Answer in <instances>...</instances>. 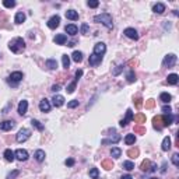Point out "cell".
<instances>
[{
	"instance_id": "1",
	"label": "cell",
	"mask_w": 179,
	"mask_h": 179,
	"mask_svg": "<svg viewBox=\"0 0 179 179\" xmlns=\"http://www.w3.org/2000/svg\"><path fill=\"white\" fill-rule=\"evenodd\" d=\"M94 21L95 23H101L104 24L108 29H112L113 28V20H112V15L109 13H102V14H98L94 17Z\"/></svg>"
},
{
	"instance_id": "2",
	"label": "cell",
	"mask_w": 179,
	"mask_h": 179,
	"mask_svg": "<svg viewBox=\"0 0 179 179\" xmlns=\"http://www.w3.org/2000/svg\"><path fill=\"white\" fill-rule=\"evenodd\" d=\"M10 51L14 52V53H20L25 49V42H24L23 38H14L13 41H10L9 43Z\"/></svg>"
},
{
	"instance_id": "3",
	"label": "cell",
	"mask_w": 179,
	"mask_h": 179,
	"mask_svg": "<svg viewBox=\"0 0 179 179\" xmlns=\"http://www.w3.org/2000/svg\"><path fill=\"white\" fill-rule=\"evenodd\" d=\"M29 136H31V130L27 127H23L21 130H20L18 133H17V136H15V140L18 143H24L27 141L28 138H29Z\"/></svg>"
},
{
	"instance_id": "4",
	"label": "cell",
	"mask_w": 179,
	"mask_h": 179,
	"mask_svg": "<svg viewBox=\"0 0 179 179\" xmlns=\"http://www.w3.org/2000/svg\"><path fill=\"white\" fill-rule=\"evenodd\" d=\"M21 80H23V73H21V71H14V73L10 74L9 83L11 84V85H15V84L20 83Z\"/></svg>"
},
{
	"instance_id": "5",
	"label": "cell",
	"mask_w": 179,
	"mask_h": 179,
	"mask_svg": "<svg viewBox=\"0 0 179 179\" xmlns=\"http://www.w3.org/2000/svg\"><path fill=\"white\" fill-rule=\"evenodd\" d=\"M175 63H176V56H175L174 53L166 55L165 57H164V60H162V64H164V66H168V67L175 66Z\"/></svg>"
},
{
	"instance_id": "6",
	"label": "cell",
	"mask_w": 179,
	"mask_h": 179,
	"mask_svg": "<svg viewBox=\"0 0 179 179\" xmlns=\"http://www.w3.org/2000/svg\"><path fill=\"white\" fill-rule=\"evenodd\" d=\"M105 52H106V45L104 42H98V43H95V46H94V52H92V53H95V55H98V56H104Z\"/></svg>"
},
{
	"instance_id": "7",
	"label": "cell",
	"mask_w": 179,
	"mask_h": 179,
	"mask_svg": "<svg viewBox=\"0 0 179 179\" xmlns=\"http://www.w3.org/2000/svg\"><path fill=\"white\" fill-rule=\"evenodd\" d=\"M60 24V17L59 15H53V17H51V18L48 20V27L51 28V29H55V28L59 27Z\"/></svg>"
},
{
	"instance_id": "8",
	"label": "cell",
	"mask_w": 179,
	"mask_h": 179,
	"mask_svg": "<svg viewBox=\"0 0 179 179\" xmlns=\"http://www.w3.org/2000/svg\"><path fill=\"white\" fill-rule=\"evenodd\" d=\"M123 34L127 38H130V39H134V41H137L138 39V34L134 28H126V29L123 31Z\"/></svg>"
},
{
	"instance_id": "9",
	"label": "cell",
	"mask_w": 179,
	"mask_h": 179,
	"mask_svg": "<svg viewBox=\"0 0 179 179\" xmlns=\"http://www.w3.org/2000/svg\"><path fill=\"white\" fill-rule=\"evenodd\" d=\"M14 155L18 161H27L28 160V152L27 150H23V148H18L17 151L14 152Z\"/></svg>"
},
{
	"instance_id": "10",
	"label": "cell",
	"mask_w": 179,
	"mask_h": 179,
	"mask_svg": "<svg viewBox=\"0 0 179 179\" xmlns=\"http://www.w3.org/2000/svg\"><path fill=\"white\" fill-rule=\"evenodd\" d=\"M130 120H133V112H132V109H127L126 110V119H122L119 122V124L122 127H124V126H127V123Z\"/></svg>"
},
{
	"instance_id": "11",
	"label": "cell",
	"mask_w": 179,
	"mask_h": 179,
	"mask_svg": "<svg viewBox=\"0 0 179 179\" xmlns=\"http://www.w3.org/2000/svg\"><path fill=\"white\" fill-rule=\"evenodd\" d=\"M161 119H162V127H166V126L172 124V122H174V116H172V113H168V115H162L161 116Z\"/></svg>"
},
{
	"instance_id": "12",
	"label": "cell",
	"mask_w": 179,
	"mask_h": 179,
	"mask_svg": "<svg viewBox=\"0 0 179 179\" xmlns=\"http://www.w3.org/2000/svg\"><path fill=\"white\" fill-rule=\"evenodd\" d=\"M14 126H15V123H14L13 120H4V122H0V129H1V130H4V132L11 130Z\"/></svg>"
},
{
	"instance_id": "13",
	"label": "cell",
	"mask_w": 179,
	"mask_h": 179,
	"mask_svg": "<svg viewBox=\"0 0 179 179\" xmlns=\"http://www.w3.org/2000/svg\"><path fill=\"white\" fill-rule=\"evenodd\" d=\"M101 62H102V56H98V55H95V53H92V55L90 56V60H88L90 66H98Z\"/></svg>"
},
{
	"instance_id": "14",
	"label": "cell",
	"mask_w": 179,
	"mask_h": 179,
	"mask_svg": "<svg viewBox=\"0 0 179 179\" xmlns=\"http://www.w3.org/2000/svg\"><path fill=\"white\" fill-rule=\"evenodd\" d=\"M27 109H28V101H25V99L20 101V104H18V113L20 115L24 116L27 113Z\"/></svg>"
},
{
	"instance_id": "15",
	"label": "cell",
	"mask_w": 179,
	"mask_h": 179,
	"mask_svg": "<svg viewBox=\"0 0 179 179\" xmlns=\"http://www.w3.org/2000/svg\"><path fill=\"white\" fill-rule=\"evenodd\" d=\"M39 109H41L42 112H49V110H51V102L48 101L46 98H43V99L39 102Z\"/></svg>"
},
{
	"instance_id": "16",
	"label": "cell",
	"mask_w": 179,
	"mask_h": 179,
	"mask_svg": "<svg viewBox=\"0 0 179 179\" xmlns=\"http://www.w3.org/2000/svg\"><path fill=\"white\" fill-rule=\"evenodd\" d=\"M64 29H66V32H67L69 35H71V37H74V35H76V34L78 32L77 25H74V24H67Z\"/></svg>"
},
{
	"instance_id": "17",
	"label": "cell",
	"mask_w": 179,
	"mask_h": 179,
	"mask_svg": "<svg viewBox=\"0 0 179 179\" xmlns=\"http://www.w3.org/2000/svg\"><path fill=\"white\" fill-rule=\"evenodd\" d=\"M52 104H53L56 108H59V106H62L64 104V98L62 95H55L52 98Z\"/></svg>"
},
{
	"instance_id": "18",
	"label": "cell",
	"mask_w": 179,
	"mask_h": 179,
	"mask_svg": "<svg viewBox=\"0 0 179 179\" xmlns=\"http://www.w3.org/2000/svg\"><path fill=\"white\" fill-rule=\"evenodd\" d=\"M178 81H179V76H178V74H175V73L169 74V76H168V78H166V83L171 84V85H176V84H178Z\"/></svg>"
},
{
	"instance_id": "19",
	"label": "cell",
	"mask_w": 179,
	"mask_h": 179,
	"mask_svg": "<svg viewBox=\"0 0 179 179\" xmlns=\"http://www.w3.org/2000/svg\"><path fill=\"white\" fill-rule=\"evenodd\" d=\"M55 43H57V45H64L66 42H67V37L64 35V34H59V35H56L55 37Z\"/></svg>"
},
{
	"instance_id": "20",
	"label": "cell",
	"mask_w": 179,
	"mask_h": 179,
	"mask_svg": "<svg viewBox=\"0 0 179 179\" xmlns=\"http://www.w3.org/2000/svg\"><path fill=\"white\" fill-rule=\"evenodd\" d=\"M152 126H154V129H157L158 132L162 129V119H161V116H154V119H152Z\"/></svg>"
},
{
	"instance_id": "21",
	"label": "cell",
	"mask_w": 179,
	"mask_h": 179,
	"mask_svg": "<svg viewBox=\"0 0 179 179\" xmlns=\"http://www.w3.org/2000/svg\"><path fill=\"white\" fill-rule=\"evenodd\" d=\"M66 18L71 20V21H76V20H78V13L76 10H67L66 11Z\"/></svg>"
},
{
	"instance_id": "22",
	"label": "cell",
	"mask_w": 179,
	"mask_h": 179,
	"mask_svg": "<svg viewBox=\"0 0 179 179\" xmlns=\"http://www.w3.org/2000/svg\"><path fill=\"white\" fill-rule=\"evenodd\" d=\"M3 155H4V160L9 161V162H13L14 158H15V155H14V151H11L10 148H7V150H6Z\"/></svg>"
},
{
	"instance_id": "23",
	"label": "cell",
	"mask_w": 179,
	"mask_h": 179,
	"mask_svg": "<svg viewBox=\"0 0 179 179\" xmlns=\"http://www.w3.org/2000/svg\"><path fill=\"white\" fill-rule=\"evenodd\" d=\"M161 148H162V151H168V150H171V138L168 137V136H166V137L162 140Z\"/></svg>"
},
{
	"instance_id": "24",
	"label": "cell",
	"mask_w": 179,
	"mask_h": 179,
	"mask_svg": "<svg viewBox=\"0 0 179 179\" xmlns=\"http://www.w3.org/2000/svg\"><path fill=\"white\" fill-rule=\"evenodd\" d=\"M152 10H154V13H157V14H162L165 11V4H164V3H157V4H154Z\"/></svg>"
},
{
	"instance_id": "25",
	"label": "cell",
	"mask_w": 179,
	"mask_h": 179,
	"mask_svg": "<svg viewBox=\"0 0 179 179\" xmlns=\"http://www.w3.org/2000/svg\"><path fill=\"white\" fill-rule=\"evenodd\" d=\"M45 64H46V67L49 70H55V69H57V62H56L55 59H48L45 62Z\"/></svg>"
},
{
	"instance_id": "26",
	"label": "cell",
	"mask_w": 179,
	"mask_h": 179,
	"mask_svg": "<svg viewBox=\"0 0 179 179\" xmlns=\"http://www.w3.org/2000/svg\"><path fill=\"white\" fill-rule=\"evenodd\" d=\"M14 21H15V24H23L24 21H25V14H24L23 11H18V13L15 14Z\"/></svg>"
},
{
	"instance_id": "27",
	"label": "cell",
	"mask_w": 179,
	"mask_h": 179,
	"mask_svg": "<svg viewBox=\"0 0 179 179\" xmlns=\"http://www.w3.org/2000/svg\"><path fill=\"white\" fill-rule=\"evenodd\" d=\"M71 59H73L76 63H80V62H83V53H81V52H78V51L73 52V55H71Z\"/></svg>"
},
{
	"instance_id": "28",
	"label": "cell",
	"mask_w": 179,
	"mask_h": 179,
	"mask_svg": "<svg viewBox=\"0 0 179 179\" xmlns=\"http://www.w3.org/2000/svg\"><path fill=\"white\" fill-rule=\"evenodd\" d=\"M35 160H37L38 162H42V161L45 160V151H43V150H37V151H35Z\"/></svg>"
},
{
	"instance_id": "29",
	"label": "cell",
	"mask_w": 179,
	"mask_h": 179,
	"mask_svg": "<svg viewBox=\"0 0 179 179\" xmlns=\"http://www.w3.org/2000/svg\"><path fill=\"white\" fill-rule=\"evenodd\" d=\"M160 99L164 102V104H169L171 99H172V96H171V94H168V92H162L160 95Z\"/></svg>"
},
{
	"instance_id": "30",
	"label": "cell",
	"mask_w": 179,
	"mask_h": 179,
	"mask_svg": "<svg viewBox=\"0 0 179 179\" xmlns=\"http://www.w3.org/2000/svg\"><path fill=\"white\" fill-rule=\"evenodd\" d=\"M124 143L127 144V146H132L136 143V136L134 134H126V137H124Z\"/></svg>"
},
{
	"instance_id": "31",
	"label": "cell",
	"mask_w": 179,
	"mask_h": 179,
	"mask_svg": "<svg viewBox=\"0 0 179 179\" xmlns=\"http://www.w3.org/2000/svg\"><path fill=\"white\" fill-rule=\"evenodd\" d=\"M150 166H151V161L150 160H144L141 162V171H144V172H150Z\"/></svg>"
},
{
	"instance_id": "32",
	"label": "cell",
	"mask_w": 179,
	"mask_h": 179,
	"mask_svg": "<svg viewBox=\"0 0 179 179\" xmlns=\"http://www.w3.org/2000/svg\"><path fill=\"white\" fill-rule=\"evenodd\" d=\"M110 155L113 157V158H119L120 155H122V150L118 147H113L112 150H110Z\"/></svg>"
},
{
	"instance_id": "33",
	"label": "cell",
	"mask_w": 179,
	"mask_h": 179,
	"mask_svg": "<svg viewBox=\"0 0 179 179\" xmlns=\"http://www.w3.org/2000/svg\"><path fill=\"white\" fill-rule=\"evenodd\" d=\"M90 178L91 179L99 178V171H98V168H91V169H90Z\"/></svg>"
},
{
	"instance_id": "34",
	"label": "cell",
	"mask_w": 179,
	"mask_h": 179,
	"mask_svg": "<svg viewBox=\"0 0 179 179\" xmlns=\"http://www.w3.org/2000/svg\"><path fill=\"white\" fill-rule=\"evenodd\" d=\"M62 63H63L64 69H69V66H70V57H69V56H67V55L62 56Z\"/></svg>"
},
{
	"instance_id": "35",
	"label": "cell",
	"mask_w": 179,
	"mask_h": 179,
	"mask_svg": "<svg viewBox=\"0 0 179 179\" xmlns=\"http://www.w3.org/2000/svg\"><path fill=\"white\" fill-rule=\"evenodd\" d=\"M120 140V136L119 134H116L113 138H105V140H102V144H108V143H118Z\"/></svg>"
},
{
	"instance_id": "36",
	"label": "cell",
	"mask_w": 179,
	"mask_h": 179,
	"mask_svg": "<svg viewBox=\"0 0 179 179\" xmlns=\"http://www.w3.org/2000/svg\"><path fill=\"white\" fill-rule=\"evenodd\" d=\"M123 169H126V171L134 169V164L132 162V161H124L123 162Z\"/></svg>"
},
{
	"instance_id": "37",
	"label": "cell",
	"mask_w": 179,
	"mask_h": 179,
	"mask_svg": "<svg viewBox=\"0 0 179 179\" xmlns=\"http://www.w3.org/2000/svg\"><path fill=\"white\" fill-rule=\"evenodd\" d=\"M133 119H134V122H137V123H144V122H146V116L143 115V113H138V115L133 116Z\"/></svg>"
},
{
	"instance_id": "38",
	"label": "cell",
	"mask_w": 179,
	"mask_h": 179,
	"mask_svg": "<svg viewBox=\"0 0 179 179\" xmlns=\"http://www.w3.org/2000/svg\"><path fill=\"white\" fill-rule=\"evenodd\" d=\"M31 123H32V126H35V127L38 129V130H39V132H42V130H43V124H41V122H39V120H35V119H32L31 120Z\"/></svg>"
},
{
	"instance_id": "39",
	"label": "cell",
	"mask_w": 179,
	"mask_h": 179,
	"mask_svg": "<svg viewBox=\"0 0 179 179\" xmlns=\"http://www.w3.org/2000/svg\"><path fill=\"white\" fill-rule=\"evenodd\" d=\"M126 78H127V83H134V81H136V74H134V71H129Z\"/></svg>"
},
{
	"instance_id": "40",
	"label": "cell",
	"mask_w": 179,
	"mask_h": 179,
	"mask_svg": "<svg viewBox=\"0 0 179 179\" xmlns=\"http://www.w3.org/2000/svg\"><path fill=\"white\" fill-rule=\"evenodd\" d=\"M127 155L130 157V158H136V157L138 155V150H137V148H132V150H129Z\"/></svg>"
},
{
	"instance_id": "41",
	"label": "cell",
	"mask_w": 179,
	"mask_h": 179,
	"mask_svg": "<svg viewBox=\"0 0 179 179\" xmlns=\"http://www.w3.org/2000/svg\"><path fill=\"white\" fill-rule=\"evenodd\" d=\"M3 6L7 7V9H11V7L15 6V1H14V0H4V1H3Z\"/></svg>"
},
{
	"instance_id": "42",
	"label": "cell",
	"mask_w": 179,
	"mask_h": 179,
	"mask_svg": "<svg viewBox=\"0 0 179 179\" xmlns=\"http://www.w3.org/2000/svg\"><path fill=\"white\" fill-rule=\"evenodd\" d=\"M76 84H77V81L74 80L73 83H70L69 85H67V90H66V91L69 92V94H71V92H74V90H76Z\"/></svg>"
},
{
	"instance_id": "43",
	"label": "cell",
	"mask_w": 179,
	"mask_h": 179,
	"mask_svg": "<svg viewBox=\"0 0 179 179\" xmlns=\"http://www.w3.org/2000/svg\"><path fill=\"white\" fill-rule=\"evenodd\" d=\"M102 166H104L105 169H112V168H113V164H112V161H104V162H102Z\"/></svg>"
},
{
	"instance_id": "44",
	"label": "cell",
	"mask_w": 179,
	"mask_h": 179,
	"mask_svg": "<svg viewBox=\"0 0 179 179\" xmlns=\"http://www.w3.org/2000/svg\"><path fill=\"white\" fill-rule=\"evenodd\" d=\"M87 4H88V7H91V9H95V7H98V6H99V1H96V0H90Z\"/></svg>"
},
{
	"instance_id": "45",
	"label": "cell",
	"mask_w": 179,
	"mask_h": 179,
	"mask_svg": "<svg viewBox=\"0 0 179 179\" xmlns=\"http://www.w3.org/2000/svg\"><path fill=\"white\" fill-rule=\"evenodd\" d=\"M172 164L175 166H179V154H174L172 155Z\"/></svg>"
},
{
	"instance_id": "46",
	"label": "cell",
	"mask_w": 179,
	"mask_h": 179,
	"mask_svg": "<svg viewBox=\"0 0 179 179\" xmlns=\"http://www.w3.org/2000/svg\"><path fill=\"white\" fill-rule=\"evenodd\" d=\"M134 132H136V133H140V134H144L146 133V129L141 127V126H136V127H134Z\"/></svg>"
},
{
	"instance_id": "47",
	"label": "cell",
	"mask_w": 179,
	"mask_h": 179,
	"mask_svg": "<svg viewBox=\"0 0 179 179\" xmlns=\"http://www.w3.org/2000/svg\"><path fill=\"white\" fill-rule=\"evenodd\" d=\"M67 106H69V108H77V106H78V101H77V99H73V101H70L69 104H67Z\"/></svg>"
},
{
	"instance_id": "48",
	"label": "cell",
	"mask_w": 179,
	"mask_h": 179,
	"mask_svg": "<svg viewBox=\"0 0 179 179\" xmlns=\"http://www.w3.org/2000/svg\"><path fill=\"white\" fill-rule=\"evenodd\" d=\"M162 112H164V115H168V113H171V112H172V108H171L169 105L168 106H164V108H162Z\"/></svg>"
},
{
	"instance_id": "49",
	"label": "cell",
	"mask_w": 179,
	"mask_h": 179,
	"mask_svg": "<svg viewBox=\"0 0 179 179\" xmlns=\"http://www.w3.org/2000/svg\"><path fill=\"white\" fill-rule=\"evenodd\" d=\"M74 162H76V161H74L73 158H67V160L64 161V164H66L67 166H73V165H74Z\"/></svg>"
},
{
	"instance_id": "50",
	"label": "cell",
	"mask_w": 179,
	"mask_h": 179,
	"mask_svg": "<svg viewBox=\"0 0 179 179\" xmlns=\"http://www.w3.org/2000/svg\"><path fill=\"white\" fill-rule=\"evenodd\" d=\"M81 34H84V35H87L88 34V25L87 24H83V25H81Z\"/></svg>"
},
{
	"instance_id": "51",
	"label": "cell",
	"mask_w": 179,
	"mask_h": 179,
	"mask_svg": "<svg viewBox=\"0 0 179 179\" xmlns=\"http://www.w3.org/2000/svg\"><path fill=\"white\" fill-rule=\"evenodd\" d=\"M154 105H155V102H154V99H148V101L146 102V108H152Z\"/></svg>"
},
{
	"instance_id": "52",
	"label": "cell",
	"mask_w": 179,
	"mask_h": 179,
	"mask_svg": "<svg viewBox=\"0 0 179 179\" xmlns=\"http://www.w3.org/2000/svg\"><path fill=\"white\" fill-rule=\"evenodd\" d=\"M20 174V171H13L11 174H9V176H7V179H13V178H15L17 175Z\"/></svg>"
},
{
	"instance_id": "53",
	"label": "cell",
	"mask_w": 179,
	"mask_h": 179,
	"mask_svg": "<svg viewBox=\"0 0 179 179\" xmlns=\"http://www.w3.org/2000/svg\"><path fill=\"white\" fill-rule=\"evenodd\" d=\"M122 70H123V66H118V69L113 70V76H118V74H119Z\"/></svg>"
},
{
	"instance_id": "54",
	"label": "cell",
	"mask_w": 179,
	"mask_h": 179,
	"mask_svg": "<svg viewBox=\"0 0 179 179\" xmlns=\"http://www.w3.org/2000/svg\"><path fill=\"white\" fill-rule=\"evenodd\" d=\"M51 91H53V92H57V91H60V85H59V84H55V85H52Z\"/></svg>"
},
{
	"instance_id": "55",
	"label": "cell",
	"mask_w": 179,
	"mask_h": 179,
	"mask_svg": "<svg viewBox=\"0 0 179 179\" xmlns=\"http://www.w3.org/2000/svg\"><path fill=\"white\" fill-rule=\"evenodd\" d=\"M81 76H83V70H77V71H76V81H77Z\"/></svg>"
},
{
	"instance_id": "56",
	"label": "cell",
	"mask_w": 179,
	"mask_h": 179,
	"mask_svg": "<svg viewBox=\"0 0 179 179\" xmlns=\"http://www.w3.org/2000/svg\"><path fill=\"white\" fill-rule=\"evenodd\" d=\"M141 98H137V99H136V106H137V108H140V106H141Z\"/></svg>"
},
{
	"instance_id": "57",
	"label": "cell",
	"mask_w": 179,
	"mask_h": 179,
	"mask_svg": "<svg viewBox=\"0 0 179 179\" xmlns=\"http://www.w3.org/2000/svg\"><path fill=\"white\" fill-rule=\"evenodd\" d=\"M74 45H76V41H70L69 43H67V46H70V48H73Z\"/></svg>"
},
{
	"instance_id": "58",
	"label": "cell",
	"mask_w": 179,
	"mask_h": 179,
	"mask_svg": "<svg viewBox=\"0 0 179 179\" xmlns=\"http://www.w3.org/2000/svg\"><path fill=\"white\" fill-rule=\"evenodd\" d=\"M120 179H133V178H132L130 175H123V176H122Z\"/></svg>"
},
{
	"instance_id": "59",
	"label": "cell",
	"mask_w": 179,
	"mask_h": 179,
	"mask_svg": "<svg viewBox=\"0 0 179 179\" xmlns=\"http://www.w3.org/2000/svg\"><path fill=\"white\" fill-rule=\"evenodd\" d=\"M150 179H157V178H150Z\"/></svg>"
}]
</instances>
